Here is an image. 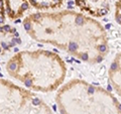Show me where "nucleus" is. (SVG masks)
<instances>
[{"label":"nucleus","mask_w":121,"mask_h":114,"mask_svg":"<svg viewBox=\"0 0 121 114\" xmlns=\"http://www.w3.org/2000/svg\"><path fill=\"white\" fill-rule=\"evenodd\" d=\"M60 114H121V102L104 88L75 79L56 96Z\"/></svg>","instance_id":"3"},{"label":"nucleus","mask_w":121,"mask_h":114,"mask_svg":"<svg viewBox=\"0 0 121 114\" xmlns=\"http://www.w3.org/2000/svg\"><path fill=\"white\" fill-rule=\"evenodd\" d=\"M6 16L11 20L23 16V14L30 9L28 0H4Z\"/></svg>","instance_id":"6"},{"label":"nucleus","mask_w":121,"mask_h":114,"mask_svg":"<svg viewBox=\"0 0 121 114\" xmlns=\"http://www.w3.org/2000/svg\"><path fill=\"white\" fill-rule=\"evenodd\" d=\"M5 20H6V11H5L4 0H0V26L5 23Z\"/></svg>","instance_id":"10"},{"label":"nucleus","mask_w":121,"mask_h":114,"mask_svg":"<svg viewBox=\"0 0 121 114\" xmlns=\"http://www.w3.org/2000/svg\"><path fill=\"white\" fill-rule=\"evenodd\" d=\"M11 78L30 91L48 93L65 81L67 66L60 57L47 50L21 51L8 60L5 66Z\"/></svg>","instance_id":"2"},{"label":"nucleus","mask_w":121,"mask_h":114,"mask_svg":"<svg viewBox=\"0 0 121 114\" xmlns=\"http://www.w3.org/2000/svg\"><path fill=\"white\" fill-rule=\"evenodd\" d=\"M114 18L117 24L121 26V0H117L115 2V12H114Z\"/></svg>","instance_id":"9"},{"label":"nucleus","mask_w":121,"mask_h":114,"mask_svg":"<svg viewBox=\"0 0 121 114\" xmlns=\"http://www.w3.org/2000/svg\"><path fill=\"white\" fill-rule=\"evenodd\" d=\"M26 33L88 64L102 62L109 53V37L93 17L74 10L35 12L23 19Z\"/></svg>","instance_id":"1"},{"label":"nucleus","mask_w":121,"mask_h":114,"mask_svg":"<svg viewBox=\"0 0 121 114\" xmlns=\"http://www.w3.org/2000/svg\"><path fill=\"white\" fill-rule=\"evenodd\" d=\"M108 79L113 89L121 97V52L112 61L108 71Z\"/></svg>","instance_id":"7"},{"label":"nucleus","mask_w":121,"mask_h":114,"mask_svg":"<svg viewBox=\"0 0 121 114\" xmlns=\"http://www.w3.org/2000/svg\"><path fill=\"white\" fill-rule=\"evenodd\" d=\"M28 3L30 7L40 11H45L62 7L64 0H28Z\"/></svg>","instance_id":"8"},{"label":"nucleus","mask_w":121,"mask_h":114,"mask_svg":"<svg viewBox=\"0 0 121 114\" xmlns=\"http://www.w3.org/2000/svg\"><path fill=\"white\" fill-rule=\"evenodd\" d=\"M75 3L82 12L93 17H102L110 11L108 0H75Z\"/></svg>","instance_id":"5"},{"label":"nucleus","mask_w":121,"mask_h":114,"mask_svg":"<svg viewBox=\"0 0 121 114\" xmlns=\"http://www.w3.org/2000/svg\"><path fill=\"white\" fill-rule=\"evenodd\" d=\"M0 114H54L45 102L31 92L0 79Z\"/></svg>","instance_id":"4"}]
</instances>
